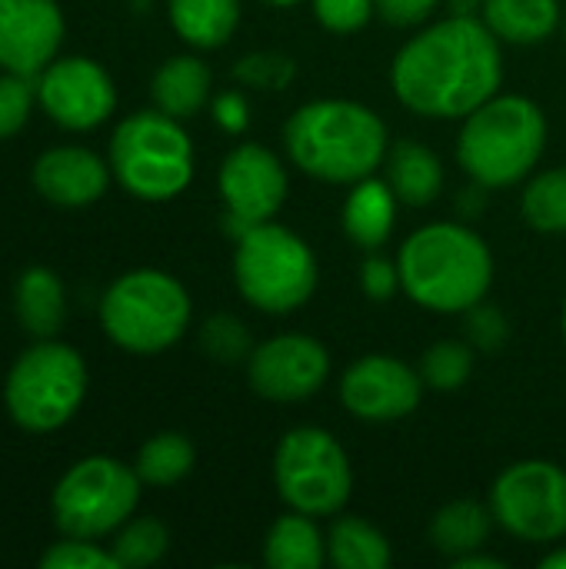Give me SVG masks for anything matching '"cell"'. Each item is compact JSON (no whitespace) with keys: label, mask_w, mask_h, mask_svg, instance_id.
I'll return each mask as SVG.
<instances>
[{"label":"cell","mask_w":566,"mask_h":569,"mask_svg":"<svg viewBox=\"0 0 566 569\" xmlns=\"http://www.w3.org/2000/svg\"><path fill=\"white\" fill-rule=\"evenodd\" d=\"M360 287L374 303H387L400 290V267L377 257V253H370L364 260V270H360Z\"/></svg>","instance_id":"36"},{"label":"cell","mask_w":566,"mask_h":569,"mask_svg":"<svg viewBox=\"0 0 566 569\" xmlns=\"http://www.w3.org/2000/svg\"><path fill=\"white\" fill-rule=\"evenodd\" d=\"M30 103H33V90H30L27 77H20V73L0 77V140L13 137L27 123Z\"/></svg>","instance_id":"35"},{"label":"cell","mask_w":566,"mask_h":569,"mask_svg":"<svg viewBox=\"0 0 566 569\" xmlns=\"http://www.w3.org/2000/svg\"><path fill=\"white\" fill-rule=\"evenodd\" d=\"M40 567L43 569H120L113 553H103L97 550L93 543L87 540H77V537H67L63 543H57L53 550H47L40 557Z\"/></svg>","instance_id":"34"},{"label":"cell","mask_w":566,"mask_h":569,"mask_svg":"<svg viewBox=\"0 0 566 569\" xmlns=\"http://www.w3.org/2000/svg\"><path fill=\"white\" fill-rule=\"evenodd\" d=\"M100 320L117 347L160 353L190 327V293L163 270H133L103 293Z\"/></svg>","instance_id":"7"},{"label":"cell","mask_w":566,"mask_h":569,"mask_svg":"<svg viewBox=\"0 0 566 569\" xmlns=\"http://www.w3.org/2000/svg\"><path fill=\"white\" fill-rule=\"evenodd\" d=\"M40 103L60 127L90 130L113 113L117 90L100 63L87 57H67L43 70Z\"/></svg>","instance_id":"15"},{"label":"cell","mask_w":566,"mask_h":569,"mask_svg":"<svg viewBox=\"0 0 566 569\" xmlns=\"http://www.w3.org/2000/svg\"><path fill=\"white\" fill-rule=\"evenodd\" d=\"M397 207H400V200L390 190V183L370 173V177L350 183V197L344 200V213H340L344 233L357 247L374 253L390 240L394 223H397Z\"/></svg>","instance_id":"18"},{"label":"cell","mask_w":566,"mask_h":569,"mask_svg":"<svg viewBox=\"0 0 566 569\" xmlns=\"http://www.w3.org/2000/svg\"><path fill=\"white\" fill-rule=\"evenodd\" d=\"M290 190L287 170L264 143H240L220 167V197L227 207V230L234 237L270 223Z\"/></svg>","instance_id":"12"},{"label":"cell","mask_w":566,"mask_h":569,"mask_svg":"<svg viewBox=\"0 0 566 569\" xmlns=\"http://www.w3.org/2000/svg\"><path fill=\"white\" fill-rule=\"evenodd\" d=\"M377 13V0H314V17L334 33H357Z\"/></svg>","instance_id":"33"},{"label":"cell","mask_w":566,"mask_h":569,"mask_svg":"<svg viewBox=\"0 0 566 569\" xmlns=\"http://www.w3.org/2000/svg\"><path fill=\"white\" fill-rule=\"evenodd\" d=\"M520 213L537 233H566V167L544 170L527 183Z\"/></svg>","instance_id":"28"},{"label":"cell","mask_w":566,"mask_h":569,"mask_svg":"<svg viewBox=\"0 0 566 569\" xmlns=\"http://www.w3.org/2000/svg\"><path fill=\"white\" fill-rule=\"evenodd\" d=\"M170 23L197 50L224 47L240 23V0H170Z\"/></svg>","instance_id":"25"},{"label":"cell","mask_w":566,"mask_h":569,"mask_svg":"<svg viewBox=\"0 0 566 569\" xmlns=\"http://www.w3.org/2000/svg\"><path fill=\"white\" fill-rule=\"evenodd\" d=\"M474 373V350L464 340H437L420 357V377L437 393L460 390Z\"/></svg>","instance_id":"29"},{"label":"cell","mask_w":566,"mask_h":569,"mask_svg":"<svg viewBox=\"0 0 566 569\" xmlns=\"http://www.w3.org/2000/svg\"><path fill=\"white\" fill-rule=\"evenodd\" d=\"M110 170L103 160L83 147L47 150L33 163V187L43 200L57 207H87L103 197Z\"/></svg>","instance_id":"17"},{"label":"cell","mask_w":566,"mask_h":569,"mask_svg":"<svg viewBox=\"0 0 566 569\" xmlns=\"http://www.w3.org/2000/svg\"><path fill=\"white\" fill-rule=\"evenodd\" d=\"M87 393V367L77 350L63 343L30 347L7 377V410L10 417L33 433L63 427Z\"/></svg>","instance_id":"9"},{"label":"cell","mask_w":566,"mask_h":569,"mask_svg":"<svg viewBox=\"0 0 566 569\" xmlns=\"http://www.w3.org/2000/svg\"><path fill=\"white\" fill-rule=\"evenodd\" d=\"M140 500L137 470L113 457H87L53 490V517L63 537L97 540L127 523Z\"/></svg>","instance_id":"10"},{"label":"cell","mask_w":566,"mask_h":569,"mask_svg":"<svg viewBox=\"0 0 566 569\" xmlns=\"http://www.w3.org/2000/svg\"><path fill=\"white\" fill-rule=\"evenodd\" d=\"M110 167L133 197L150 203L173 200L193 180V143L177 117L143 110L113 130Z\"/></svg>","instance_id":"6"},{"label":"cell","mask_w":566,"mask_h":569,"mask_svg":"<svg viewBox=\"0 0 566 569\" xmlns=\"http://www.w3.org/2000/svg\"><path fill=\"white\" fill-rule=\"evenodd\" d=\"M17 317L27 327V333L37 340H50L53 333H60L67 317V300H63V283L57 280L53 270L30 267L17 280Z\"/></svg>","instance_id":"24"},{"label":"cell","mask_w":566,"mask_h":569,"mask_svg":"<svg viewBox=\"0 0 566 569\" xmlns=\"http://www.w3.org/2000/svg\"><path fill=\"white\" fill-rule=\"evenodd\" d=\"M504 83V53L500 37L484 23V17L454 13L430 23L410 37L394 63L390 87L394 97L434 120H464Z\"/></svg>","instance_id":"1"},{"label":"cell","mask_w":566,"mask_h":569,"mask_svg":"<svg viewBox=\"0 0 566 569\" xmlns=\"http://www.w3.org/2000/svg\"><path fill=\"white\" fill-rule=\"evenodd\" d=\"M420 370L390 353H367L347 367L340 380V403L364 423H394L410 417L424 400Z\"/></svg>","instance_id":"14"},{"label":"cell","mask_w":566,"mask_h":569,"mask_svg":"<svg viewBox=\"0 0 566 569\" xmlns=\"http://www.w3.org/2000/svg\"><path fill=\"white\" fill-rule=\"evenodd\" d=\"M494 520L524 543H557L566 537V470L550 460L507 467L490 490Z\"/></svg>","instance_id":"11"},{"label":"cell","mask_w":566,"mask_h":569,"mask_svg":"<svg viewBox=\"0 0 566 569\" xmlns=\"http://www.w3.org/2000/svg\"><path fill=\"white\" fill-rule=\"evenodd\" d=\"M280 500L307 517H337L354 493V467L340 440L324 427H294L274 453Z\"/></svg>","instance_id":"8"},{"label":"cell","mask_w":566,"mask_h":569,"mask_svg":"<svg viewBox=\"0 0 566 569\" xmlns=\"http://www.w3.org/2000/svg\"><path fill=\"white\" fill-rule=\"evenodd\" d=\"M210 83H214L210 67L200 57L183 53V57H170L153 73L150 93H153L157 110H163L167 117L187 120L210 100Z\"/></svg>","instance_id":"22"},{"label":"cell","mask_w":566,"mask_h":569,"mask_svg":"<svg viewBox=\"0 0 566 569\" xmlns=\"http://www.w3.org/2000/svg\"><path fill=\"white\" fill-rule=\"evenodd\" d=\"M214 117L227 133H240L250 123V107L240 90H227L214 100Z\"/></svg>","instance_id":"39"},{"label":"cell","mask_w":566,"mask_h":569,"mask_svg":"<svg viewBox=\"0 0 566 569\" xmlns=\"http://www.w3.org/2000/svg\"><path fill=\"white\" fill-rule=\"evenodd\" d=\"M234 280L250 307L284 317L317 293L320 267L304 237L270 220L237 237Z\"/></svg>","instance_id":"5"},{"label":"cell","mask_w":566,"mask_h":569,"mask_svg":"<svg viewBox=\"0 0 566 569\" xmlns=\"http://www.w3.org/2000/svg\"><path fill=\"white\" fill-rule=\"evenodd\" d=\"M267 3H274V7H294V3H300V0H267Z\"/></svg>","instance_id":"42"},{"label":"cell","mask_w":566,"mask_h":569,"mask_svg":"<svg viewBox=\"0 0 566 569\" xmlns=\"http://www.w3.org/2000/svg\"><path fill=\"white\" fill-rule=\"evenodd\" d=\"M454 569H504L507 563L504 560H497V557H487V553H480V550H474V553H467V557H457V560H450Z\"/></svg>","instance_id":"40"},{"label":"cell","mask_w":566,"mask_h":569,"mask_svg":"<svg viewBox=\"0 0 566 569\" xmlns=\"http://www.w3.org/2000/svg\"><path fill=\"white\" fill-rule=\"evenodd\" d=\"M193 443L183 433H157L137 453V477L150 487H173L193 470Z\"/></svg>","instance_id":"27"},{"label":"cell","mask_w":566,"mask_h":569,"mask_svg":"<svg viewBox=\"0 0 566 569\" xmlns=\"http://www.w3.org/2000/svg\"><path fill=\"white\" fill-rule=\"evenodd\" d=\"M564 30H566V20H564Z\"/></svg>","instance_id":"44"},{"label":"cell","mask_w":566,"mask_h":569,"mask_svg":"<svg viewBox=\"0 0 566 569\" xmlns=\"http://www.w3.org/2000/svg\"><path fill=\"white\" fill-rule=\"evenodd\" d=\"M170 547V533L160 520H133L120 530L117 543H113V560L120 569H140L163 560Z\"/></svg>","instance_id":"30"},{"label":"cell","mask_w":566,"mask_h":569,"mask_svg":"<svg viewBox=\"0 0 566 569\" xmlns=\"http://www.w3.org/2000/svg\"><path fill=\"white\" fill-rule=\"evenodd\" d=\"M440 0H377V13L394 27H417L424 23Z\"/></svg>","instance_id":"38"},{"label":"cell","mask_w":566,"mask_h":569,"mask_svg":"<svg viewBox=\"0 0 566 569\" xmlns=\"http://www.w3.org/2000/svg\"><path fill=\"white\" fill-rule=\"evenodd\" d=\"M490 527H494L490 507L477 500H454L440 507L437 517L430 520V543L447 560H457L474 550H484L490 540Z\"/></svg>","instance_id":"23"},{"label":"cell","mask_w":566,"mask_h":569,"mask_svg":"<svg viewBox=\"0 0 566 569\" xmlns=\"http://www.w3.org/2000/svg\"><path fill=\"white\" fill-rule=\"evenodd\" d=\"M284 147L294 167L324 183H357L384 163L390 137L384 120L357 100H310L290 113Z\"/></svg>","instance_id":"2"},{"label":"cell","mask_w":566,"mask_h":569,"mask_svg":"<svg viewBox=\"0 0 566 569\" xmlns=\"http://www.w3.org/2000/svg\"><path fill=\"white\" fill-rule=\"evenodd\" d=\"M327 560V540L317 527V517L284 513L270 523L264 537V563L270 569H317Z\"/></svg>","instance_id":"21"},{"label":"cell","mask_w":566,"mask_h":569,"mask_svg":"<svg viewBox=\"0 0 566 569\" xmlns=\"http://www.w3.org/2000/svg\"><path fill=\"white\" fill-rule=\"evenodd\" d=\"M254 393L274 403H297L314 397L330 377V353L307 333H280L264 340L247 357Z\"/></svg>","instance_id":"13"},{"label":"cell","mask_w":566,"mask_h":569,"mask_svg":"<svg viewBox=\"0 0 566 569\" xmlns=\"http://www.w3.org/2000/svg\"><path fill=\"white\" fill-rule=\"evenodd\" d=\"M387 183L404 207H430L444 190V163L420 140L390 143L387 157Z\"/></svg>","instance_id":"19"},{"label":"cell","mask_w":566,"mask_h":569,"mask_svg":"<svg viewBox=\"0 0 566 569\" xmlns=\"http://www.w3.org/2000/svg\"><path fill=\"white\" fill-rule=\"evenodd\" d=\"M564 340H566V303H564Z\"/></svg>","instance_id":"43"},{"label":"cell","mask_w":566,"mask_h":569,"mask_svg":"<svg viewBox=\"0 0 566 569\" xmlns=\"http://www.w3.org/2000/svg\"><path fill=\"white\" fill-rule=\"evenodd\" d=\"M467 313H470V340H474L477 347L494 350V347H500V343L507 340V320H504L500 310L477 303V307L467 310Z\"/></svg>","instance_id":"37"},{"label":"cell","mask_w":566,"mask_h":569,"mask_svg":"<svg viewBox=\"0 0 566 569\" xmlns=\"http://www.w3.org/2000/svg\"><path fill=\"white\" fill-rule=\"evenodd\" d=\"M560 20V0H484V23L500 37V43H544L557 33Z\"/></svg>","instance_id":"20"},{"label":"cell","mask_w":566,"mask_h":569,"mask_svg":"<svg viewBox=\"0 0 566 569\" xmlns=\"http://www.w3.org/2000/svg\"><path fill=\"white\" fill-rule=\"evenodd\" d=\"M63 40V13L53 0H0V67L33 77Z\"/></svg>","instance_id":"16"},{"label":"cell","mask_w":566,"mask_h":569,"mask_svg":"<svg viewBox=\"0 0 566 569\" xmlns=\"http://www.w3.org/2000/svg\"><path fill=\"white\" fill-rule=\"evenodd\" d=\"M203 350L217 360V363H237L244 357H250V333L237 317H210L203 333H200Z\"/></svg>","instance_id":"32"},{"label":"cell","mask_w":566,"mask_h":569,"mask_svg":"<svg viewBox=\"0 0 566 569\" xmlns=\"http://www.w3.org/2000/svg\"><path fill=\"white\" fill-rule=\"evenodd\" d=\"M234 77L244 87H254V90H284L297 77V63L290 57H284V53L260 50V53L240 57L237 67H234Z\"/></svg>","instance_id":"31"},{"label":"cell","mask_w":566,"mask_h":569,"mask_svg":"<svg viewBox=\"0 0 566 569\" xmlns=\"http://www.w3.org/2000/svg\"><path fill=\"white\" fill-rule=\"evenodd\" d=\"M327 560L337 569H387L394 553L387 537L364 517H337L327 533Z\"/></svg>","instance_id":"26"},{"label":"cell","mask_w":566,"mask_h":569,"mask_svg":"<svg viewBox=\"0 0 566 569\" xmlns=\"http://www.w3.org/2000/svg\"><path fill=\"white\" fill-rule=\"evenodd\" d=\"M540 567H544V569H566V547H557L554 553H547V557L540 560Z\"/></svg>","instance_id":"41"},{"label":"cell","mask_w":566,"mask_h":569,"mask_svg":"<svg viewBox=\"0 0 566 569\" xmlns=\"http://www.w3.org/2000/svg\"><path fill=\"white\" fill-rule=\"evenodd\" d=\"M397 267L404 293L430 313H467L484 303L494 283L487 240L450 220L414 230L397 253Z\"/></svg>","instance_id":"3"},{"label":"cell","mask_w":566,"mask_h":569,"mask_svg":"<svg viewBox=\"0 0 566 569\" xmlns=\"http://www.w3.org/2000/svg\"><path fill=\"white\" fill-rule=\"evenodd\" d=\"M547 147L544 110L520 93H494L464 117L457 160L487 190H504L534 173Z\"/></svg>","instance_id":"4"}]
</instances>
